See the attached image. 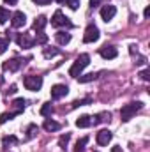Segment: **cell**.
<instances>
[{"label": "cell", "instance_id": "6da1fadb", "mask_svg": "<svg viewBox=\"0 0 150 152\" xmlns=\"http://www.w3.org/2000/svg\"><path fill=\"white\" fill-rule=\"evenodd\" d=\"M90 64V57L87 55V53H81L78 58L74 60V64L71 66V69H69V75L73 76V78H78V76L83 73V69L87 67Z\"/></svg>", "mask_w": 150, "mask_h": 152}, {"label": "cell", "instance_id": "7a4b0ae2", "mask_svg": "<svg viewBox=\"0 0 150 152\" xmlns=\"http://www.w3.org/2000/svg\"><path fill=\"white\" fill-rule=\"evenodd\" d=\"M143 108V103L141 101H136V103H129V104H125V106H122V110H120V117H122V120H131L136 112H140Z\"/></svg>", "mask_w": 150, "mask_h": 152}, {"label": "cell", "instance_id": "3957f363", "mask_svg": "<svg viewBox=\"0 0 150 152\" xmlns=\"http://www.w3.org/2000/svg\"><path fill=\"white\" fill-rule=\"evenodd\" d=\"M23 85L27 87V90L37 92V90H41V87H42V76H36V75L25 76V80H23Z\"/></svg>", "mask_w": 150, "mask_h": 152}, {"label": "cell", "instance_id": "277c9868", "mask_svg": "<svg viewBox=\"0 0 150 152\" xmlns=\"http://www.w3.org/2000/svg\"><path fill=\"white\" fill-rule=\"evenodd\" d=\"M51 27H67V28H71L73 23H71V20L67 16H64L60 11H57L53 14V18H51Z\"/></svg>", "mask_w": 150, "mask_h": 152}, {"label": "cell", "instance_id": "5b68a950", "mask_svg": "<svg viewBox=\"0 0 150 152\" xmlns=\"http://www.w3.org/2000/svg\"><path fill=\"white\" fill-rule=\"evenodd\" d=\"M25 58H20V57H16V58H11V60H7V62H4V71H11V73H14V71H18V69H21L23 66H25Z\"/></svg>", "mask_w": 150, "mask_h": 152}, {"label": "cell", "instance_id": "8992f818", "mask_svg": "<svg viewBox=\"0 0 150 152\" xmlns=\"http://www.w3.org/2000/svg\"><path fill=\"white\" fill-rule=\"evenodd\" d=\"M99 28L95 27V25H88L87 27V30H85V34H83V41L85 42H95L97 39H99Z\"/></svg>", "mask_w": 150, "mask_h": 152}, {"label": "cell", "instance_id": "52a82bcc", "mask_svg": "<svg viewBox=\"0 0 150 152\" xmlns=\"http://www.w3.org/2000/svg\"><path fill=\"white\" fill-rule=\"evenodd\" d=\"M25 23H27V16H25V12L16 11V12L11 16V25H12L14 28H20V27H23Z\"/></svg>", "mask_w": 150, "mask_h": 152}, {"label": "cell", "instance_id": "ba28073f", "mask_svg": "<svg viewBox=\"0 0 150 152\" xmlns=\"http://www.w3.org/2000/svg\"><path fill=\"white\" fill-rule=\"evenodd\" d=\"M67 92H69V88H67V85H53L51 87V97L53 99H62L64 96H67Z\"/></svg>", "mask_w": 150, "mask_h": 152}, {"label": "cell", "instance_id": "9c48e42d", "mask_svg": "<svg viewBox=\"0 0 150 152\" xmlns=\"http://www.w3.org/2000/svg\"><path fill=\"white\" fill-rule=\"evenodd\" d=\"M115 14H117V7H115V5H104V7L101 9V18H103L104 21L113 20Z\"/></svg>", "mask_w": 150, "mask_h": 152}, {"label": "cell", "instance_id": "30bf717a", "mask_svg": "<svg viewBox=\"0 0 150 152\" xmlns=\"http://www.w3.org/2000/svg\"><path fill=\"white\" fill-rule=\"evenodd\" d=\"M99 53H101L103 58H108V60H111V58H115V57L118 55V51H117L115 46H103V48L99 50Z\"/></svg>", "mask_w": 150, "mask_h": 152}, {"label": "cell", "instance_id": "8fae6325", "mask_svg": "<svg viewBox=\"0 0 150 152\" xmlns=\"http://www.w3.org/2000/svg\"><path fill=\"white\" fill-rule=\"evenodd\" d=\"M111 138H113V134H111V131H108V129H103V131L97 133V143L99 145H108L111 142Z\"/></svg>", "mask_w": 150, "mask_h": 152}, {"label": "cell", "instance_id": "7c38bea8", "mask_svg": "<svg viewBox=\"0 0 150 152\" xmlns=\"http://www.w3.org/2000/svg\"><path fill=\"white\" fill-rule=\"evenodd\" d=\"M16 42H18L21 48H32V46L36 44V41H34V39H30L27 34H20V36L16 37Z\"/></svg>", "mask_w": 150, "mask_h": 152}, {"label": "cell", "instance_id": "4fadbf2b", "mask_svg": "<svg viewBox=\"0 0 150 152\" xmlns=\"http://www.w3.org/2000/svg\"><path fill=\"white\" fill-rule=\"evenodd\" d=\"M42 127H44L46 131H58V129H60V124L55 122V120H51V118H46L44 124H42Z\"/></svg>", "mask_w": 150, "mask_h": 152}, {"label": "cell", "instance_id": "5bb4252c", "mask_svg": "<svg viewBox=\"0 0 150 152\" xmlns=\"http://www.w3.org/2000/svg\"><path fill=\"white\" fill-rule=\"evenodd\" d=\"M76 126H78V127H88V126H92V117L81 115V117L76 120Z\"/></svg>", "mask_w": 150, "mask_h": 152}, {"label": "cell", "instance_id": "9a60e30c", "mask_svg": "<svg viewBox=\"0 0 150 152\" xmlns=\"http://www.w3.org/2000/svg\"><path fill=\"white\" fill-rule=\"evenodd\" d=\"M55 39H57L58 44H67L71 41V34H67V32H57L55 34Z\"/></svg>", "mask_w": 150, "mask_h": 152}, {"label": "cell", "instance_id": "2e32d148", "mask_svg": "<svg viewBox=\"0 0 150 152\" xmlns=\"http://www.w3.org/2000/svg\"><path fill=\"white\" fill-rule=\"evenodd\" d=\"M46 23H48L46 16H39V18H36V21H34V30L41 32V30H42V28L46 27Z\"/></svg>", "mask_w": 150, "mask_h": 152}, {"label": "cell", "instance_id": "e0dca14e", "mask_svg": "<svg viewBox=\"0 0 150 152\" xmlns=\"http://www.w3.org/2000/svg\"><path fill=\"white\" fill-rule=\"evenodd\" d=\"M97 73H88V75H79L78 76V80H79V83H88V81H94V80H97Z\"/></svg>", "mask_w": 150, "mask_h": 152}, {"label": "cell", "instance_id": "ac0fdd59", "mask_svg": "<svg viewBox=\"0 0 150 152\" xmlns=\"http://www.w3.org/2000/svg\"><path fill=\"white\" fill-rule=\"evenodd\" d=\"M87 143H88V138L87 136H83L81 140H78L76 142V147H74V152H83L87 149Z\"/></svg>", "mask_w": 150, "mask_h": 152}, {"label": "cell", "instance_id": "d6986e66", "mask_svg": "<svg viewBox=\"0 0 150 152\" xmlns=\"http://www.w3.org/2000/svg\"><path fill=\"white\" fill-rule=\"evenodd\" d=\"M51 113H53V106H51V103H44L42 108H41V115H42V117H51Z\"/></svg>", "mask_w": 150, "mask_h": 152}, {"label": "cell", "instance_id": "ffe728a7", "mask_svg": "<svg viewBox=\"0 0 150 152\" xmlns=\"http://www.w3.org/2000/svg\"><path fill=\"white\" fill-rule=\"evenodd\" d=\"M21 112L20 110H16V112H12V113H2L0 115V124H5L7 120H11L12 117H16V115H20Z\"/></svg>", "mask_w": 150, "mask_h": 152}, {"label": "cell", "instance_id": "44dd1931", "mask_svg": "<svg viewBox=\"0 0 150 152\" xmlns=\"http://www.w3.org/2000/svg\"><path fill=\"white\" fill-rule=\"evenodd\" d=\"M110 117H111V115H110V113H106V112H104V113H99V115H95L92 122H94V124H99V122H106V120H110Z\"/></svg>", "mask_w": 150, "mask_h": 152}, {"label": "cell", "instance_id": "7402d4cb", "mask_svg": "<svg viewBox=\"0 0 150 152\" xmlns=\"http://www.w3.org/2000/svg\"><path fill=\"white\" fill-rule=\"evenodd\" d=\"M69 140H71V134H69V133H67V134H62V136H60V140H58V145H60V149H64V151H66V147H67Z\"/></svg>", "mask_w": 150, "mask_h": 152}, {"label": "cell", "instance_id": "603a6c76", "mask_svg": "<svg viewBox=\"0 0 150 152\" xmlns=\"http://www.w3.org/2000/svg\"><path fill=\"white\" fill-rule=\"evenodd\" d=\"M14 143H18V138H16V136H5V138L2 140V145H4V147L14 145Z\"/></svg>", "mask_w": 150, "mask_h": 152}, {"label": "cell", "instance_id": "cb8c5ba5", "mask_svg": "<svg viewBox=\"0 0 150 152\" xmlns=\"http://www.w3.org/2000/svg\"><path fill=\"white\" fill-rule=\"evenodd\" d=\"M27 133H28V134H27V138H34V136L39 133V127L36 126V124H30V126H28V129H27Z\"/></svg>", "mask_w": 150, "mask_h": 152}, {"label": "cell", "instance_id": "d4e9b609", "mask_svg": "<svg viewBox=\"0 0 150 152\" xmlns=\"http://www.w3.org/2000/svg\"><path fill=\"white\" fill-rule=\"evenodd\" d=\"M7 20H9V11H7L5 7H0V23L4 25Z\"/></svg>", "mask_w": 150, "mask_h": 152}, {"label": "cell", "instance_id": "484cf974", "mask_svg": "<svg viewBox=\"0 0 150 152\" xmlns=\"http://www.w3.org/2000/svg\"><path fill=\"white\" fill-rule=\"evenodd\" d=\"M20 112H23V108H25V99L23 97H18V99H14V103H12Z\"/></svg>", "mask_w": 150, "mask_h": 152}, {"label": "cell", "instance_id": "4316f807", "mask_svg": "<svg viewBox=\"0 0 150 152\" xmlns=\"http://www.w3.org/2000/svg\"><path fill=\"white\" fill-rule=\"evenodd\" d=\"M90 103H92V99H88V97H87V99H81V101H74V103H73V108L85 106V104H90Z\"/></svg>", "mask_w": 150, "mask_h": 152}, {"label": "cell", "instance_id": "83f0119b", "mask_svg": "<svg viewBox=\"0 0 150 152\" xmlns=\"http://www.w3.org/2000/svg\"><path fill=\"white\" fill-rule=\"evenodd\" d=\"M46 41H48V36H46V34H42V30H41V32H39V36L36 37V42H37V44H44Z\"/></svg>", "mask_w": 150, "mask_h": 152}, {"label": "cell", "instance_id": "f1b7e54d", "mask_svg": "<svg viewBox=\"0 0 150 152\" xmlns=\"http://www.w3.org/2000/svg\"><path fill=\"white\" fill-rule=\"evenodd\" d=\"M7 48H9V41H7V39H0V55L5 53Z\"/></svg>", "mask_w": 150, "mask_h": 152}, {"label": "cell", "instance_id": "f546056e", "mask_svg": "<svg viewBox=\"0 0 150 152\" xmlns=\"http://www.w3.org/2000/svg\"><path fill=\"white\" fill-rule=\"evenodd\" d=\"M42 53H44V57H46V58H50V57H55V55H58V50H48V48H46Z\"/></svg>", "mask_w": 150, "mask_h": 152}, {"label": "cell", "instance_id": "4dcf8cb0", "mask_svg": "<svg viewBox=\"0 0 150 152\" xmlns=\"http://www.w3.org/2000/svg\"><path fill=\"white\" fill-rule=\"evenodd\" d=\"M66 2H67V5H69L73 11H76V9L79 7V2H81V0H66Z\"/></svg>", "mask_w": 150, "mask_h": 152}, {"label": "cell", "instance_id": "1f68e13d", "mask_svg": "<svg viewBox=\"0 0 150 152\" xmlns=\"http://www.w3.org/2000/svg\"><path fill=\"white\" fill-rule=\"evenodd\" d=\"M140 76H141V80L149 81V80H150V69H149V67H147V69H143V71L140 73Z\"/></svg>", "mask_w": 150, "mask_h": 152}, {"label": "cell", "instance_id": "d6a6232c", "mask_svg": "<svg viewBox=\"0 0 150 152\" xmlns=\"http://www.w3.org/2000/svg\"><path fill=\"white\" fill-rule=\"evenodd\" d=\"M34 2H36L37 5H48V4H50L51 0H34Z\"/></svg>", "mask_w": 150, "mask_h": 152}, {"label": "cell", "instance_id": "836d02e7", "mask_svg": "<svg viewBox=\"0 0 150 152\" xmlns=\"http://www.w3.org/2000/svg\"><path fill=\"white\" fill-rule=\"evenodd\" d=\"M101 2H103V0H90V5H92V7H97V5H101Z\"/></svg>", "mask_w": 150, "mask_h": 152}, {"label": "cell", "instance_id": "e575fe53", "mask_svg": "<svg viewBox=\"0 0 150 152\" xmlns=\"http://www.w3.org/2000/svg\"><path fill=\"white\" fill-rule=\"evenodd\" d=\"M5 4H9V5H16L18 4V0H4Z\"/></svg>", "mask_w": 150, "mask_h": 152}, {"label": "cell", "instance_id": "d590c367", "mask_svg": "<svg viewBox=\"0 0 150 152\" xmlns=\"http://www.w3.org/2000/svg\"><path fill=\"white\" fill-rule=\"evenodd\" d=\"M7 92H9V94H14V92H16V85H11V88H9Z\"/></svg>", "mask_w": 150, "mask_h": 152}, {"label": "cell", "instance_id": "8d00e7d4", "mask_svg": "<svg viewBox=\"0 0 150 152\" xmlns=\"http://www.w3.org/2000/svg\"><path fill=\"white\" fill-rule=\"evenodd\" d=\"M149 14H150V9H149V7H145V11H143V16H145V18H149Z\"/></svg>", "mask_w": 150, "mask_h": 152}, {"label": "cell", "instance_id": "74e56055", "mask_svg": "<svg viewBox=\"0 0 150 152\" xmlns=\"http://www.w3.org/2000/svg\"><path fill=\"white\" fill-rule=\"evenodd\" d=\"M113 152H122V151H120L118 147H113Z\"/></svg>", "mask_w": 150, "mask_h": 152}, {"label": "cell", "instance_id": "f35d334b", "mask_svg": "<svg viewBox=\"0 0 150 152\" xmlns=\"http://www.w3.org/2000/svg\"><path fill=\"white\" fill-rule=\"evenodd\" d=\"M55 2H58V4H62V2H66V0H55Z\"/></svg>", "mask_w": 150, "mask_h": 152}]
</instances>
